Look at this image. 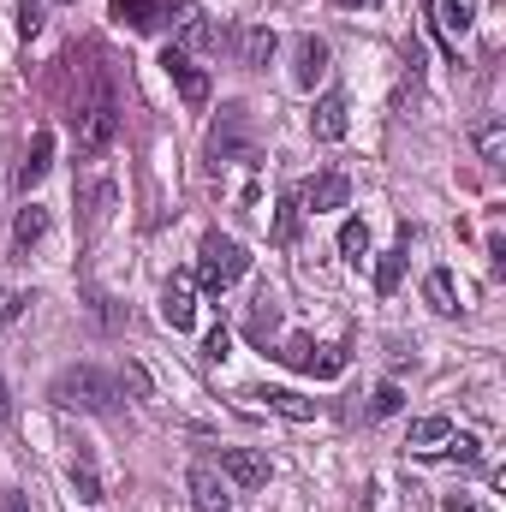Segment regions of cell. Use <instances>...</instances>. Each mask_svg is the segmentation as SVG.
<instances>
[{"label": "cell", "mask_w": 506, "mask_h": 512, "mask_svg": "<svg viewBox=\"0 0 506 512\" xmlns=\"http://www.w3.org/2000/svg\"><path fill=\"white\" fill-rule=\"evenodd\" d=\"M48 399H54L60 411L108 417V411L120 405V382H114L108 370H96V364H72V370H60V376H54V387H48Z\"/></svg>", "instance_id": "cell-1"}, {"label": "cell", "mask_w": 506, "mask_h": 512, "mask_svg": "<svg viewBox=\"0 0 506 512\" xmlns=\"http://www.w3.org/2000/svg\"><path fill=\"white\" fill-rule=\"evenodd\" d=\"M245 274H251V251H245L239 239L209 233V239L197 245V286H203V292H233Z\"/></svg>", "instance_id": "cell-2"}, {"label": "cell", "mask_w": 506, "mask_h": 512, "mask_svg": "<svg viewBox=\"0 0 506 512\" xmlns=\"http://www.w3.org/2000/svg\"><path fill=\"white\" fill-rule=\"evenodd\" d=\"M72 120H78V155H90V161H96V155H108V149H114V137H120V102H114V90H108V84H96V90L78 102V114H72Z\"/></svg>", "instance_id": "cell-3"}, {"label": "cell", "mask_w": 506, "mask_h": 512, "mask_svg": "<svg viewBox=\"0 0 506 512\" xmlns=\"http://www.w3.org/2000/svg\"><path fill=\"white\" fill-rule=\"evenodd\" d=\"M191 12V0H114V18L131 30H161V24H179Z\"/></svg>", "instance_id": "cell-4"}, {"label": "cell", "mask_w": 506, "mask_h": 512, "mask_svg": "<svg viewBox=\"0 0 506 512\" xmlns=\"http://www.w3.org/2000/svg\"><path fill=\"white\" fill-rule=\"evenodd\" d=\"M161 66H167V78H173V90H179V102H185V108H203V102H209V72H203L191 54L167 48V54H161Z\"/></svg>", "instance_id": "cell-5"}, {"label": "cell", "mask_w": 506, "mask_h": 512, "mask_svg": "<svg viewBox=\"0 0 506 512\" xmlns=\"http://www.w3.org/2000/svg\"><path fill=\"white\" fill-rule=\"evenodd\" d=\"M161 322H167L173 334L197 328V280H191V274H173V280H167V292H161Z\"/></svg>", "instance_id": "cell-6"}, {"label": "cell", "mask_w": 506, "mask_h": 512, "mask_svg": "<svg viewBox=\"0 0 506 512\" xmlns=\"http://www.w3.org/2000/svg\"><path fill=\"white\" fill-rule=\"evenodd\" d=\"M346 203H352V179L346 173H316L298 191V209H310V215H328V209H346Z\"/></svg>", "instance_id": "cell-7"}, {"label": "cell", "mask_w": 506, "mask_h": 512, "mask_svg": "<svg viewBox=\"0 0 506 512\" xmlns=\"http://www.w3.org/2000/svg\"><path fill=\"white\" fill-rule=\"evenodd\" d=\"M227 48L239 54V66H268L274 48H280V36L268 24H239V30H227Z\"/></svg>", "instance_id": "cell-8"}, {"label": "cell", "mask_w": 506, "mask_h": 512, "mask_svg": "<svg viewBox=\"0 0 506 512\" xmlns=\"http://www.w3.org/2000/svg\"><path fill=\"white\" fill-rule=\"evenodd\" d=\"M346 126H352V102H346L340 90H328V96L316 102V114H310V137H316V143H340Z\"/></svg>", "instance_id": "cell-9"}, {"label": "cell", "mask_w": 506, "mask_h": 512, "mask_svg": "<svg viewBox=\"0 0 506 512\" xmlns=\"http://www.w3.org/2000/svg\"><path fill=\"white\" fill-rule=\"evenodd\" d=\"M280 358H286L292 370H310V376H340V370H346V358H340V352L310 346V340H286V346H280Z\"/></svg>", "instance_id": "cell-10"}, {"label": "cell", "mask_w": 506, "mask_h": 512, "mask_svg": "<svg viewBox=\"0 0 506 512\" xmlns=\"http://www.w3.org/2000/svg\"><path fill=\"white\" fill-rule=\"evenodd\" d=\"M221 471H227L239 489H262V483L274 477V465H268L262 453H251V447H221Z\"/></svg>", "instance_id": "cell-11"}, {"label": "cell", "mask_w": 506, "mask_h": 512, "mask_svg": "<svg viewBox=\"0 0 506 512\" xmlns=\"http://www.w3.org/2000/svg\"><path fill=\"white\" fill-rule=\"evenodd\" d=\"M191 507H197V512H239L215 465H191Z\"/></svg>", "instance_id": "cell-12"}, {"label": "cell", "mask_w": 506, "mask_h": 512, "mask_svg": "<svg viewBox=\"0 0 506 512\" xmlns=\"http://www.w3.org/2000/svg\"><path fill=\"white\" fill-rule=\"evenodd\" d=\"M322 72H328V42L322 36H298V48H292V84L310 90Z\"/></svg>", "instance_id": "cell-13"}, {"label": "cell", "mask_w": 506, "mask_h": 512, "mask_svg": "<svg viewBox=\"0 0 506 512\" xmlns=\"http://www.w3.org/2000/svg\"><path fill=\"white\" fill-rule=\"evenodd\" d=\"M48 167H54V131H36L30 137V155H24V167H18V191H30V185H42L48 179Z\"/></svg>", "instance_id": "cell-14"}, {"label": "cell", "mask_w": 506, "mask_h": 512, "mask_svg": "<svg viewBox=\"0 0 506 512\" xmlns=\"http://www.w3.org/2000/svg\"><path fill=\"white\" fill-rule=\"evenodd\" d=\"M42 233H48V209H42V203H24V209H18V221H12V251L42 245Z\"/></svg>", "instance_id": "cell-15"}, {"label": "cell", "mask_w": 506, "mask_h": 512, "mask_svg": "<svg viewBox=\"0 0 506 512\" xmlns=\"http://www.w3.org/2000/svg\"><path fill=\"white\" fill-rule=\"evenodd\" d=\"M251 399H262L268 411H280V417H292V423H310V417H316V399H298V393H286V387H262Z\"/></svg>", "instance_id": "cell-16"}, {"label": "cell", "mask_w": 506, "mask_h": 512, "mask_svg": "<svg viewBox=\"0 0 506 512\" xmlns=\"http://www.w3.org/2000/svg\"><path fill=\"white\" fill-rule=\"evenodd\" d=\"M447 435H453V423H447V417H417V423H411V435H405V447H411V453H441V441H447Z\"/></svg>", "instance_id": "cell-17"}, {"label": "cell", "mask_w": 506, "mask_h": 512, "mask_svg": "<svg viewBox=\"0 0 506 512\" xmlns=\"http://www.w3.org/2000/svg\"><path fill=\"white\" fill-rule=\"evenodd\" d=\"M423 298H429V310H435V316H453V310H459V292H453V274H447V268H435V274L423 280Z\"/></svg>", "instance_id": "cell-18"}, {"label": "cell", "mask_w": 506, "mask_h": 512, "mask_svg": "<svg viewBox=\"0 0 506 512\" xmlns=\"http://www.w3.org/2000/svg\"><path fill=\"white\" fill-rule=\"evenodd\" d=\"M239 137H245V108H227L221 126H215V137H209V149H215V155H233Z\"/></svg>", "instance_id": "cell-19"}, {"label": "cell", "mask_w": 506, "mask_h": 512, "mask_svg": "<svg viewBox=\"0 0 506 512\" xmlns=\"http://www.w3.org/2000/svg\"><path fill=\"white\" fill-rule=\"evenodd\" d=\"M72 489H78L84 507L102 501V477H96V459H90V453H78V465H72Z\"/></svg>", "instance_id": "cell-20"}, {"label": "cell", "mask_w": 506, "mask_h": 512, "mask_svg": "<svg viewBox=\"0 0 506 512\" xmlns=\"http://www.w3.org/2000/svg\"><path fill=\"white\" fill-rule=\"evenodd\" d=\"M399 274H405V239H399L393 251H381V262H376V292H393V286H399Z\"/></svg>", "instance_id": "cell-21"}, {"label": "cell", "mask_w": 506, "mask_h": 512, "mask_svg": "<svg viewBox=\"0 0 506 512\" xmlns=\"http://www.w3.org/2000/svg\"><path fill=\"white\" fill-rule=\"evenodd\" d=\"M441 24H447L453 36H465V30L477 24V0H441Z\"/></svg>", "instance_id": "cell-22"}, {"label": "cell", "mask_w": 506, "mask_h": 512, "mask_svg": "<svg viewBox=\"0 0 506 512\" xmlns=\"http://www.w3.org/2000/svg\"><path fill=\"white\" fill-rule=\"evenodd\" d=\"M477 155H483V161H501L506 155V126L501 120H483V126H477Z\"/></svg>", "instance_id": "cell-23"}, {"label": "cell", "mask_w": 506, "mask_h": 512, "mask_svg": "<svg viewBox=\"0 0 506 512\" xmlns=\"http://www.w3.org/2000/svg\"><path fill=\"white\" fill-rule=\"evenodd\" d=\"M298 215H304V209H298V197H280V215H274V239H280V245H292V239H298Z\"/></svg>", "instance_id": "cell-24"}, {"label": "cell", "mask_w": 506, "mask_h": 512, "mask_svg": "<svg viewBox=\"0 0 506 512\" xmlns=\"http://www.w3.org/2000/svg\"><path fill=\"white\" fill-rule=\"evenodd\" d=\"M340 251L352 256V262H364V251H370V227H364V221H346V227H340Z\"/></svg>", "instance_id": "cell-25"}, {"label": "cell", "mask_w": 506, "mask_h": 512, "mask_svg": "<svg viewBox=\"0 0 506 512\" xmlns=\"http://www.w3.org/2000/svg\"><path fill=\"white\" fill-rule=\"evenodd\" d=\"M30 304H36V292H18V286H6V292H0V328H6V322H18Z\"/></svg>", "instance_id": "cell-26"}, {"label": "cell", "mask_w": 506, "mask_h": 512, "mask_svg": "<svg viewBox=\"0 0 506 512\" xmlns=\"http://www.w3.org/2000/svg\"><path fill=\"white\" fill-rule=\"evenodd\" d=\"M12 18H18V36H36L42 30V0H12Z\"/></svg>", "instance_id": "cell-27"}, {"label": "cell", "mask_w": 506, "mask_h": 512, "mask_svg": "<svg viewBox=\"0 0 506 512\" xmlns=\"http://www.w3.org/2000/svg\"><path fill=\"white\" fill-rule=\"evenodd\" d=\"M447 453H453L459 465H477V459H483V441H477V435H447Z\"/></svg>", "instance_id": "cell-28"}, {"label": "cell", "mask_w": 506, "mask_h": 512, "mask_svg": "<svg viewBox=\"0 0 506 512\" xmlns=\"http://www.w3.org/2000/svg\"><path fill=\"white\" fill-rule=\"evenodd\" d=\"M227 346H233V334H227V328H209V340H203V358H209V364H221V358H227Z\"/></svg>", "instance_id": "cell-29"}, {"label": "cell", "mask_w": 506, "mask_h": 512, "mask_svg": "<svg viewBox=\"0 0 506 512\" xmlns=\"http://www.w3.org/2000/svg\"><path fill=\"white\" fill-rule=\"evenodd\" d=\"M268 328H274V304H268V298H256V310H251V334H256V340H268Z\"/></svg>", "instance_id": "cell-30"}, {"label": "cell", "mask_w": 506, "mask_h": 512, "mask_svg": "<svg viewBox=\"0 0 506 512\" xmlns=\"http://www.w3.org/2000/svg\"><path fill=\"white\" fill-rule=\"evenodd\" d=\"M108 209H114V185H96L90 191V221H108Z\"/></svg>", "instance_id": "cell-31"}, {"label": "cell", "mask_w": 506, "mask_h": 512, "mask_svg": "<svg viewBox=\"0 0 506 512\" xmlns=\"http://www.w3.org/2000/svg\"><path fill=\"white\" fill-rule=\"evenodd\" d=\"M114 382H120V387H131V393H149V376H143V364H131V358H126V370H120Z\"/></svg>", "instance_id": "cell-32"}, {"label": "cell", "mask_w": 506, "mask_h": 512, "mask_svg": "<svg viewBox=\"0 0 506 512\" xmlns=\"http://www.w3.org/2000/svg\"><path fill=\"white\" fill-rule=\"evenodd\" d=\"M393 411H399V387L387 382V387L376 393V417H393Z\"/></svg>", "instance_id": "cell-33"}, {"label": "cell", "mask_w": 506, "mask_h": 512, "mask_svg": "<svg viewBox=\"0 0 506 512\" xmlns=\"http://www.w3.org/2000/svg\"><path fill=\"white\" fill-rule=\"evenodd\" d=\"M6 411H12V399H6V382H0V423H6Z\"/></svg>", "instance_id": "cell-34"}, {"label": "cell", "mask_w": 506, "mask_h": 512, "mask_svg": "<svg viewBox=\"0 0 506 512\" xmlns=\"http://www.w3.org/2000/svg\"><path fill=\"white\" fill-rule=\"evenodd\" d=\"M6 512H30V507H24V495H12V501H6Z\"/></svg>", "instance_id": "cell-35"}, {"label": "cell", "mask_w": 506, "mask_h": 512, "mask_svg": "<svg viewBox=\"0 0 506 512\" xmlns=\"http://www.w3.org/2000/svg\"><path fill=\"white\" fill-rule=\"evenodd\" d=\"M340 6H381V0H340Z\"/></svg>", "instance_id": "cell-36"}]
</instances>
